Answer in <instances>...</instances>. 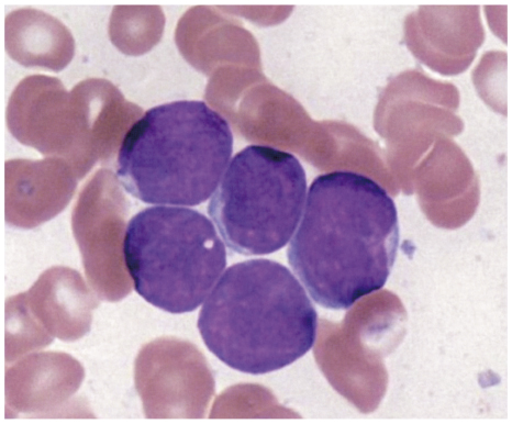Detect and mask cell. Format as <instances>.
<instances>
[{
  "mask_svg": "<svg viewBox=\"0 0 512 424\" xmlns=\"http://www.w3.org/2000/svg\"><path fill=\"white\" fill-rule=\"evenodd\" d=\"M399 242L398 212L386 189L337 171L311 184L287 258L318 305L348 310L385 286Z\"/></svg>",
  "mask_w": 512,
  "mask_h": 424,
  "instance_id": "cell-1",
  "label": "cell"
},
{
  "mask_svg": "<svg viewBox=\"0 0 512 424\" xmlns=\"http://www.w3.org/2000/svg\"><path fill=\"white\" fill-rule=\"evenodd\" d=\"M207 349L232 370L263 375L283 370L313 349L318 315L295 275L258 259L230 267L199 312Z\"/></svg>",
  "mask_w": 512,
  "mask_h": 424,
  "instance_id": "cell-2",
  "label": "cell"
},
{
  "mask_svg": "<svg viewBox=\"0 0 512 424\" xmlns=\"http://www.w3.org/2000/svg\"><path fill=\"white\" fill-rule=\"evenodd\" d=\"M233 151L228 121L202 100L151 108L126 133L117 177L140 202L194 207L216 192Z\"/></svg>",
  "mask_w": 512,
  "mask_h": 424,
  "instance_id": "cell-3",
  "label": "cell"
},
{
  "mask_svg": "<svg viewBox=\"0 0 512 424\" xmlns=\"http://www.w3.org/2000/svg\"><path fill=\"white\" fill-rule=\"evenodd\" d=\"M122 251L137 293L174 315L202 305L227 267L214 223L178 206L138 212L128 223Z\"/></svg>",
  "mask_w": 512,
  "mask_h": 424,
  "instance_id": "cell-4",
  "label": "cell"
},
{
  "mask_svg": "<svg viewBox=\"0 0 512 424\" xmlns=\"http://www.w3.org/2000/svg\"><path fill=\"white\" fill-rule=\"evenodd\" d=\"M306 193V172L295 155L249 145L227 167L208 214L231 251L272 254L292 239Z\"/></svg>",
  "mask_w": 512,
  "mask_h": 424,
  "instance_id": "cell-5",
  "label": "cell"
}]
</instances>
